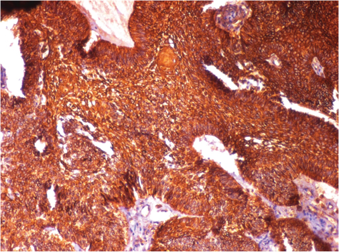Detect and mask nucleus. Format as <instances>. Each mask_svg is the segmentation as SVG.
Segmentation results:
<instances>
[{
    "label": "nucleus",
    "mask_w": 339,
    "mask_h": 252,
    "mask_svg": "<svg viewBox=\"0 0 339 252\" xmlns=\"http://www.w3.org/2000/svg\"><path fill=\"white\" fill-rule=\"evenodd\" d=\"M316 244L318 245V247H319V248H321L320 250L322 251H329L330 250V249L329 248H330V245L325 243L324 242H323L322 241L320 240V239H316Z\"/></svg>",
    "instance_id": "f257e3e1"
}]
</instances>
